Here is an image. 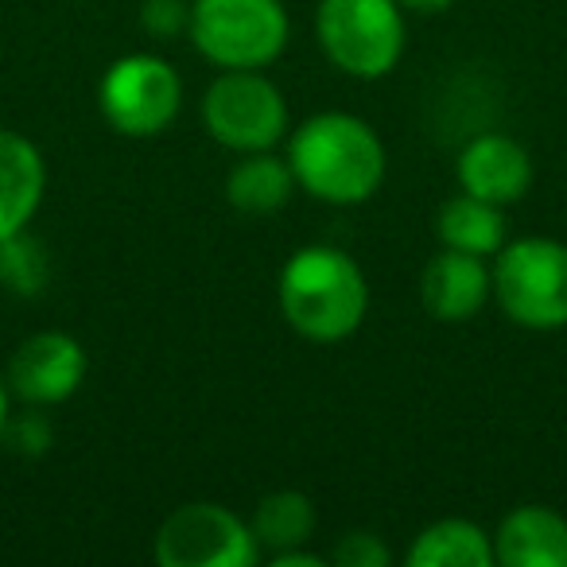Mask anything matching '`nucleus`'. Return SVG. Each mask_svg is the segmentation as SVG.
Returning <instances> with one entry per match:
<instances>
[{
	"label": "nucleus",
	"mask_w": 567,
	"mask_h": 567,
	"mask_svg": "<svg viewBox=\"0 0 567 567\" xmlns=\"http://www.w3.org/2000/svg\"><path fill=\"white\" fill-rule=\"evenodd\" d=\"M288 167L308 195L331 206H358L385 179V144L354 113H319L288 144Z\"/></svg>",
	"instance_id": "1"
},
{
	"label": "nucleus",
	"mask_w": 567,
	"mask_h": 567,
	"mask_svg": "<svg viewBox=\"0 0 567 567\" xmlns=\"http://www.w3.org/2000/svg\"><path fill=\"white\" fill-rule=\"evenodd\" d=\"M370 308L362 268L331 245L292 252L280 272V311L311 342H339L354 334Z\"/></svg>",
	"instance_id": "2"
},
{
	"label": "nucleus",
	"mask_w": 567,
	"mask_h": 567,
	"mask_svg": "<svg viewBox=\"0 0 567 567\" xmlns=\"http://www.w3.org/2000/svg\"><path fill=\"white\" fill-rule=\"evenodd\" d=\"M190 40L221 71H260L288 48V12L280 0H195Z\"/></svg>",
	"instance_id": "3"
},
{
	"label": "nucleus",
	"mask_w": 567,
	"mask_h": 567,
	"mask_svg": "<svg viewBox=\"0 0 567 567\" xmlns=\"http://www.w3.org/2000/svg\"><path fill=\"white\" fill-rule=\"evenodd\" d=\"M494 296L525 331L567 327V245L556 237H520L502 245L494 265Z\"/></svg>",
	"instance_id": "4"
},
{
	"label": "nucleus",
	"mask_w": 567,
	"mask_h": 567,
	"mask_svg": "<svg viewBox=\"0 0 567 567\" xmlns=\"http://www.w3.org/2000/svg\"><path fill=\"white\" fill-rule=\"evenodd\" d=\"M316 28L327 59L354 79H385L404 55L396 0H323Z\"/></svg>",
	"instance_id": "5"
},
{
	"label": "nucleus",
	"mask_w": 567,
	"mask_h": 567,
	"mask_svg": "<svg viewBox=\"0 0 567 567\" xmlns=\"http://www.w3.org/2000/svg\"><path fill=\"white\" fill-rule=\"evenodd\" d=\"M206 133L234 152H268L288 133L284 94L257 71H226L203 97Z\"/></svg>",
	"instance_id": "6"
},
{
	"label": "nucleus",
	"mask_w": 567,
	"mask_h": 567,
	"mask_svg": "<svg viewBox=\"0 0 567 567\" xmlns=\"http://www.w3.org/2000/svg\"><path fill=\"white\" fill-rule=\"evenodd\" d=\"M183 82L159 55H125L102 74L97 105L105 121L125 136H159L175 121Z\"/></svg>",
	"instance_id": "7"
},
{
	"label": "nucleus",
	"mask_w": 567,
	"mask_h": 567,
	"mask_svg": "<svg viewBox=\"0 0 567 567\" xmlns=\"http://www.w3.org/2000/svg\"><path fill=\"white\" fill-rule=\"evenodd\" d=\"M257 551L252 528L214 502L179 505L156 533V559L164 567H249Z\"/></svg>",
	"instance_id": "8"
},
{
	"label": "nucleus",
	"mask_w": 567,
	"mask_h": 567,
	"mask_svg": "<svg viewBox=\"0 0 567 567\" xmlns=\"http://www.w3.org/2000/svg\"><path fill=\"white\" fill-rule=\"evenodd\" d=\"M86 378V350L63 331H40L17 347L9 362V389L28 404H59L79 393Z\"/></svg>",
	"instance_id": "9"
},
{
	"label": "nucleus",
	"mask_w": 567,
	"mask_h": 567,
	"mask_svg": "<svg viewBox=\"0 0 567 567\" xmlns=\"http://www.w3.org/2000/svg\"><path fill=\"white\" fill-rule=\"evenodd\" d=\"M458 187L494 206L520 203L525 190L533 187V159L525 144L505 133H486L471 141L458 156Z\"/></svg>",
	"instance_id": "10"
},
{
	"label": "nucleus",
	"mask_w": 567,
	"mask_h": 567,
	"mask_svg": "<svg viewBox=\"0 0 567 567\" xmlns=\"http://www.w3.org/2000/svg\"><path fill=\"white\" fill-rule=\"evenodd\" d=\"M489 292H494V276L474 252L443 249L427 260L420 276L424 311L440 323H466L471 316H478Z\"/></svg>",
	"instance_id": "11"
},
{
	"label": "nucleus",
	"mask_w": 567,
	"mask_h": 567,
	"mask_svg": "<svg viewBox=\"0 0 567 567\" xmlns=\"http://www.w3.org/2000/svg\"><path fill=\"white\" fill-rule=\"evenodd\" d=\"M494 559L505 567H567V520L548 505H517L497 525Z\"/></svg>",
	"instance_id": "12"
},
{
	"label": "nucleus",
	"mask_w": 567,
	"mask_h": 567,
	"mask_svg": "<svg viewBox=\"0 0 567 567\" xmlns=\"http://www.w3.org/2000/svg\"><path fill=\"white\" fill-rule=\"evenodd\" d=\"M48 187V167L28 136L0 128V241L35 218Z\"/></svg>",
	"instance_id": "13"
},
{
	"label": "nucleus",
	"mask_w": 567,
	"mask_h": 567,
	"mask_svg": "<svg viewBox=\"0 0 567 567\" xmlns=\"http://www.w3.org/2000/svg\"><path fill=\"white\" fill-rule=\"evenodd\" d=\"M435 237L447 249L474 252V257H494L505 245V214L502 206L486 203L478 195H455L435 214Z\"/></svg>",
	"instance_id": "14"
},
{
	"label": "nucleus",
	"mask_w": 567,
	"mask_h": 567,
	"mask_svg": "<svg viewBox=\"0 0 567 567\" xmlns=\"http://www.w3.org/2000/svg\"><path fill=\"white\" fill-rule=\"evenodd\" d=\"M412 567H489L494 564V540L474 520H435L416 536L409 548Z\"/></svg>",
	"instance_id": "15"
},
{
	"label": "nucleus",
	"mask_w": 567,
	"mask_h": 567,
	"mask_svg": "<svg viewBox=\"0 0 567 567\" xmlns=\"http://www.w3.org/2000/svg\"><path fill=\"white\" fill-rule=\"evenodd\" d=\"M292 187L296 175L288 159H276L272 152H245L226 179V198L241 214H272L292 198Z\"/></svg>",
	"instance_id": "16"
},
{
	"label": "nucleus",
	"mask_w": 567,
	"mask_h": 567,
	"mask_svg": "<svg viewBox=\"0 0 567 567\" xmlns=\"http://www.w3.org/2000/svg\"><path fill=\"white\" fill-rule=\"evenodd\" d=\"M252 536L260 548H303L316 528V505L300 489H276V494L260 497V505L252 509Z\"/></svg>",
	"instance_id": "17"
},
{
	"label": "nucleus",
	"mask_w": 567,
	"mask_h": 567,
	"mask_svg": "<svg viewBox=\"0 0 567 567\" xmlns=\"http://www.w3.org/2000/svg\"><path fill=\"white\" fill-rule=\"evenodd\" d=\"M0 284H9L20 296L43 292L48 284V257L32 237H24V229L0 241Z\"/></svg>",
	"instance_id": "18"
},
{
	"label": "nucleus",
	"mask_w": 567,
	"mask_h": 567,
	"mask_svg": "<svg viewBox=\"0 0 567 567\" xmlns=\"http://www.w3.org/2000/svg\"><path fill=\"white\" fill-rule=\"evenodd\" d=\"M327 559L334 567H389V548L373 533H350L334 544Z\"/></svg>",
	"instance_id": "19"
},
{
	"label": "nucleus",
	"mask_w": 567,
	"mask_h": 567,
	"mask_svg": "<svg viewBox=\"0 0 567 567\" xmlns=\"http://www.w3.org/2000/svg\"><path fill=\"white\" fill-rule=\"evenodd\" d=\"M190 24V9L183 4V0H148L144 4V28H148L152 35H175L183 32V28Z\"/></svg>",
	"instance_id": "20"
},
{
	"label": "nucleus",
	"mask_w": 567,
	"mask_h": 567,
	"mask_svg": "<svg viewBox=\"0 0 567 567\" xmlns=\"http://www.w3.org/2000/svg\"><path fill=\"white\" fill-rule=\"evenodd\" d=\"M4 435H9L12 447L24 451V455H40V451H48V443H51L48 420L35 416V412H28V416H20V420H9V424H4Z\"/></svg>",
	"instance_id": "21"
},
{
	"label": "nucleus",
	"mask_w": 567,
	"mask_h": 567,
	"mask_svg": "<svg viewBox=\"0 0 567 567\" xmlns=\"http://www.w3.org/2000/svg\"><path fill=\"white\" fill-rule=\"evenodd\" d=\"M272 567H323V559L300 548H284V551H272Z\"/></svg>",
	"instance_id": "22"
},
{
	"label": "nucleus",
	"mask_w": 567,
	"mask_h": 567,
	"mask_svg": "<svg viewBox=\"0 0 567 567\" xmlns=\"http://www.w3.org/2000/svg\"><path fill=\"white\" fill-rule=\"evenodd\" d=\"M401 9H416V12H443V9H451L455 0H396Z\"/></svg>",
	"instance_id": "23"
},
{
	"label": "nucleus",
	"mask_w": 567,
	"mask_h": 567,
	"mask_svg": "<svg viewBox=\"0 0 567 567\" xmlns=\"http://www.w3.org/2000/svg\"><path fill=\"white\" fill-rule=\"evenodd\" d=\"M4 424H9V385L0 378V435H4Z\"/></svg>",
	"instance_id": "24"
}]
</instances>
